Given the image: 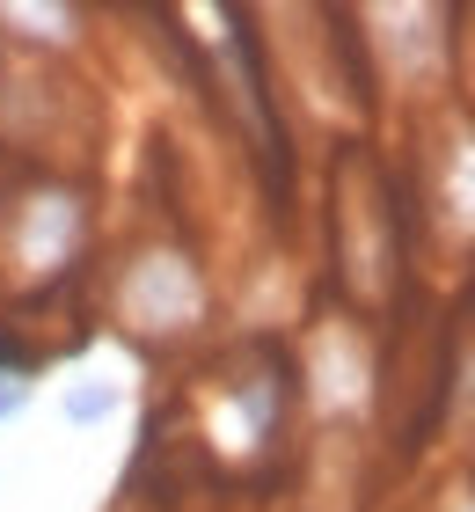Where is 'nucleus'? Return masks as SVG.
Here are the masks:
<instances>
[{
    "label": "nucleus",
    "mask_w": 475,
    "mask_h": 512,
    "mask_svg": "<svg viewBox=\"0 0 475 512\" xmlns=\"http://www.w3.org/2000/svg\"><path fill=\"white\" fill-rule=\"evenodd\" d=\"M125 315H132V330H147V337H183V330H198V315H205V286H198V264L176 249H147L132 264L125 278Z\"/></svg>",
    "instance_id": "f257e3e1"
},
{
    "label": "nucleus",
    "mask_w": 475,
    "mask_h": 512,
    "mask_svg": "<svg viewBox=\"0 0 475 512\" xmlns=\"http://www.w3.org/2000/svg\"><path fill=\"white\" fill-rule=\"evenodd\" d=\"M110 403H117L110 388H74V395H66V417H81V425H88V417H110Z\"/></svg>",
    "instance_id": "f03ea898"
},
{
    "label": "nucleus",
    "mask_w": 475,
    "mask_h": 512,
    "mask_svg": "<svg viewBox=\"0 0 475 512\" xmlns=\"http://www.w3.org/2000/svg\"><path fill=\"white\" fill-rule=\"evenodd\" d=\"M22 403H30V381H0V417H15Z\"/></svg>",
    "instance_id": "7ed1b4c3"
},
{
    "label": "nucleus",
    "mask_w": 475,
    "mask_h": 512,
    "mask_svg": "<svg viewBox=\"0 0 475 512\" xmlns=\"http://www.w3.org/2000/svg\"><path fill=\"white\" fill-rule=\"evenodd\" d=\"M454 512H475V505H454Z\"/></svg>",
    "instance_id": "20e7f679"
}]
</instances>
